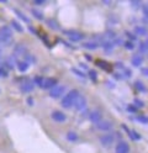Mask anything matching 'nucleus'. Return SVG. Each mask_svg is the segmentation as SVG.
<instances>
[{
	"instance_id": "1",
	"label": "nucleus",
	"mask_w": 148,
	"mask_h": 153,
	"mask_svg": "<svg viewBox=\"0 0 148 153\" xmlns=\"http://www.w3.org/2000/svg\"><path fill=\"white\" fill-rule=\"evenodd\" d=\"M78 95H79V91L77 89H73L71 91H68L65 95H64V98L62 99L61 104H62V106L64 109H71L73 105H74V101L75 99L78 98Z\"/></svg>"
},
{
	"instance_id": "2",
	"label": "nucleus",
	"mask_w": 148,
	"mask_h": 153,
	"mask_svg": "<svg viewBox=\"0 0 148 153\" xmlns=\"http://www.w3.org/2000/svg\"><path fill=\"white\" fill-rule=\"evenodd\" d=\"M63 35H65L69 41H73V42H78V41H82L84 38V33L80 31H77L74 28H71V30H63L62 31Z\"/></svg>"
},
{
	"instance_id": "3",
	"label": "nucleus",
	"mask_w": 148,
	"mask_h": 153,
	"mask_svg": "<svg viewBox=\"0 0 148 153\" xmlns=\"http://www.w3.org/2000/svg\"><path fill=\"white\" fill-rule=\"evenodd\" d=\"M13 38V30L7 26H3L0 28V42H3L5 45L11 42Z\"/></svg>"
},
{
	"instance_id": "4",
	"label": "nucleus",
	"mask_w": 148,
	"mask_h": 153,
	"mask_svg": "<svg viewBox=\"0 0 148 153\" xmlns=\"http://www.w3.org/2000/svg\"><path fill=\"white\" fill-rule=\"evenodd\" d=\"M65 91V87L64 85H56L54 88H52L51 90H49V97L53 98V99H58V98H61L62 95L64 94Z\"/></svg>"
},
{
	"instance_id": "5",
	"label": "nucleus",
	"mask_w": 148,
	"mask_h": 153,
	"mask_svg": "<svg viewBox=\"0 0 148 153\" xmlns=\"http://www.w3.org/2000/svg\"><path fill=\"white\" fill-rule=\"evenodd\" d=\"M74 108L78 111H82L86 108V98L84 97V95H80V94L78 95V98L74 101Z\"/></svg>"
},
{
	"instance_id": "6",
	"label": "nucleus",
	"mask_w": 148,
	"mask_h": 153,
	"mask_svg": "<svg viewBox=\"0 0 148 153\" xmlns=\"http://www.w3.org/2000/svg\"><path fill=\"white\" fill-rule=\"evenodd\" d=\"M56 85H57V79H54V78H43L42 84H41L39 88H42L45 90H51L52 88L56 87Z\"/></svg>"
},
{
	"instance_id": "7",
	"label": "nucleus",
	"mask_w": 148,
	"mask_h": 153,
	"mask_svg": "<svg viewBox=\"0 0 148 153\" xmlns=\"http://www.w3.org/2000/svg\"><path fill=\"white\" fill-rule=\"evenodd\" d=\"M89 120H90L93 123H95V125H97V123L103 120V114H101V111H100V110H94V111H91L90 114H89Z\"/></svg>"
},
{
	"instance_id": "8",
	"label": "nucleus",
	"mask_w": 148,
	"mask_h": 153,
	"mask_svg": "<svg viewBox=\"0 0 148 153\" xmlns=\"http://www.w3.org/2000/svg\"><path fill=\"white\" fill-rule=\"evenodd\" d=\"M51 117L56 122H64L67 120V115L64 112H62V111H59V110H54L51 114Z\"/></svg>"
},
{
	"instance_id": "9",
	"label": "nucleus",
	"mask_w": 148,
	"mask_h": 153,
	"mask_svg": "<svg viewBox=\"0 0 148 153\" xmlns=\"http://www.w3.org/2000/svg\"><path fill=\"white\" fill-rule=\"evenodd\" d=\"M33 89H35V83L31 79H26L21 84V91H24V93H31Z\"/></svg>"
},
{
	"instance_id": "10",
	"label": "nucleus",
	"mask_w": 148,
	"mask_h": 153,
	"mask_svg": "<svg viewBox=\"0 0 148 153\" xmlns=\"http://www.w3.org/2000/svg\"><path fill=\"white\" fill-rule=\"evenodd\" d=\"M114 140H115L114 135H104V136L100 137V143L104 147H109L114 143Z\"/></svg>"
},
{
	"instance_id": "11",
	"label": "nucleus",
	"mask_w": 148,
	"mask_h": 153,
	"mask_svg": "<svg viewBox=\"0 0 148 153\" xmlns=\"http://www.w3.org/2000/svg\"><path fill=\"white\" fill-rule=\"evenodd\" d=\"M115 152L116 153H128L130 152V146H128V143H126V142H120L115 147Z\"/></svg>"
},
{
	"instance_id": "12",
	"label": "nucleus",
	"mask_w": 148,
	"mask_h": 153,
	"mask_svg": "<svg viewBox=\"0 0 148 153\" xmlns=\"http://www.w3.org/2000/svg\"><path fill=\"white\" fill-rule=\"evenodd\" d=\"M111 127H112V123H111L110 121H106V120H104V121L101 120V121L96 125V128L100 130V131H109Z\"/></svg>"
},
{
	"instance_id": "13",
	"label": "nucleus",
	"mask_w": 148,
	"mask_h": 153,
	"mask_svg": "<svg viewBox=\"0 0 148 153\" xmlns=\"http://www.w3.org/2000/svg\"><path fill=\"white\" fill-rule=\"evenodd\" d=\"M14 53H15V56H25L26 54V47L24 45H20V43L16 45Z\"/></svg>"
},
{
	"instance_id": "14",
	"label": "nucleus",
	"mask_w": 148,
	"mask_h": 153,
	"mask_svg": "<svg viewBox=\"0 0 148 153\" xmlns=\"http://www.w3.org/2000/svg\"><path fill=\"white\" fill-rule=\"evenodd\" d=\"M135 32L137 36H148V28H146L144 26H136Z\"/></svg>"
},
{
	"instance_id": "15",
	"label": "nucleus",
	"mask_w": 148,
	"mask_h": 153,
	"mask_svg": "<svg viewBox=\"0 0 148 153\" xmlns=\"http://www.w3.org/2000/svg\"><path fill=\"white\" fill-rule=\"evenodd\" d=\"M99 47V43L97 42H94V41H90V42H84L83 43V48H86V50H90V51H95Z\"/></svg>"
},
{
	"instance_id": "16",
	"label": "nucleus",
	"mask_w": 148,
	"mask_h": 153,
	"mask_svg": "<svg viewBox=\"0 0 148 153\" xmlns=\"http://www.w3.org/2000/svg\"><path fill=\"white\" fill-rule=\"evenodd\" d=\"M46 24L49 28H52V30H59V24L54 20V19H47Z\"/></svg>"
},
{
	"instance_id": "17",
	"label": "nucleus",
	"mask_w": 148,
	"mask_h": 153,
	"mask_svg": "<svg viewBox=\"0 0 148 153\" xmlns=\"http://www.w3.org/2000/svg\"><path fill=\"white\" fill-rule=\"evenodd\" d=\"M16 67H17V69L20 71V72H26L27 69H28V63H26L25 61H19V62H16Z\"/></svg>"
},
{
	"instance_id": "18",
	"label": "nucleus",
	"mask_w": 148,
	"mask_h": 153,
	"mask_svg": "<svg viewBox=\"0 0 148 153\" xmlns=\"http://www.w3.org/2000/svg\"><path fill=\"white\" fill-rule=\"evenodd\" d=\"M14 13H15V15H16L19 19H21L22 21H25V24H30V19H28L25 14H22L20 10H17V9H14Z\"/></svg>"
},
{
	"instance_id": "19",
	"label": "nucleus",
	"mask_w": 148,
	"mask_h": 153,
	"mask_svg": "<svg viewBox=\"0 0 148 153\" xmlns=\"http://www.w3.org/2000/svg\"><path fill=\"white\" fill-rule=\"evenodd\" d=\"M131 62H132V64L135 67H140L142 64V62H143V57H141V56H133Z\"/></svg>"
},
{
	"instance_id": "20",
	"label": "nucleus",
	"mask_w": 148,
	"mask_h": 153,
	"mask_svg": "<svg viewBox=\"0 0 148 153\" xmlns=\"http://www.w3.org/2000/svg\"><path fill=\"white\" fill-rule=\"evenodd\" d=\"M135 87L137 88V90H138V91H141V93H147L146 85H144L141 80H136V82H135Z\"/></svg>"
},
{
	"instance_id": "21",
	"label": "nucleus",
	"mask_w": 148,
	"mask_h": 153,
	"mask_svg": "<svg viewBox=\"0 0 148 153\" xmlns=\"http://www.w3.org/2000/svg\"><path fill=\"white\" fill-rule=\"evenodd\" d=\"M67 140L69 141V142H75V141H78V135L74 132V131H69V132H67Z\"/></svg>"
},
{
	"instance_id": "22",
	"label": "nucleus",
	"mask_w": 148,
	"mask_h": 153,
	"mask_svg": "<svg viewBox=\"0 0 148 153\" xmlns=\"http://www.w3.org/2000/svg\"><path fill=\"white\" fill-rule=\"evenodd\" d=\"M128 136H130V138L133 140V141H140V140H141V135H140L138 132H136L135 130H132V131L128 132Z\"/></svg>"
},
{
	"instance_id": "23",
	"label": "nucleus",
	"mask_w": 148,
	"mask_h": 153,
	"mask_svg": "<svg viewBox=\"0 0 148 153\" xmlns=\"http://www.w3.org/2000/svg\"><path fill=\"white\" fill-rule=\"evenodd\" d=\"M15 58H14V57H9V58L5 61V65L6 67H9V69H13L14 68V67H15Z\"/></svg>"
},
{
	"instance_id": "24",
	"label": "nucleus",
	"mask_w": 148,
	"mask_h": 153,
	"mask_svg": "<svg viewBox=\"0 0 148 153\" xmlns=\"http://www.w3.org/2000/svg\"><path fill=\"white\" fill-rule=\"evenodd\" d=\"M96 64H97V65H100L103 69H105V71H107V72H110L111 65L109 64V63H106V62H104V61H97V62H96Z\"/></svg>"
},
{
	"instance_id": "25",
	"label": "nucleus",
	"mask_w": 148,
	"mask_h": 153,
	"mask_svg": "<svg viewBox=\"0 0 148 153\" xmlns=\"http://www.w3.org/2000/svg\"><path fill=\"white\" fill-rule=\"evenodd\" d=\"M31 13H32V15H33L36 19H38V20H43V14L39 11V10H37V9H32Z\"/></svg>"
},
{
	"instance_id": "26",
	"label": "nucleus",
	"mask_w": 148,
	"mask_h": 153,
	"mask_svg": "<svg viewBox=\"0 0 148 153\" xmlns=\"http://www.w3.org/2000/svg\"><path fill=\"white\" fill-rule=\"evenodd\" d=\"M11 26L15 28V31H17V32H22V31H24L22 26L20 25L17 21H15V20H13V21H11Z\"/></svg>"
},
{
	"instance_id": "27",
	"label": "nucleus",
	"mask_w": 148,
	"mask_h": 153,
	"mask_svg": "<svg viewBox=\"0 0 148 153\" xmlns=\"http://www.w3.org/2000/svg\"><path fill=\"white\" fill-rule=\"evenodd\" d=\"M71 72H72V73H74L75 75H78L79 78H85V74H84L83 72H80L78 68H71Z\"/></svg>"
},
{
	"instance_id": "28",
	"label": "nucleus",
	"mask_w": 148,
	"mask_h": 153,
	"mask_svg": "<svg viewBox=\"0 0 148 153\" xmlns=\"http://www.w3.org/2000/svg\"><path fill=\"white\" fill-rule=\"evenodd\" d=\"M89 76H90V79H91L93 82H96V80H97V73H96L94 69L89 71Z\"/></svg>"
},
{
	"instance_id": "29",
	"label": "nucleus",
	"mask_w": 148,
	"mask_h": 153,
	"mask_svg": "<svg viewBox=\"0 0 148 153\" xmlns=\"http://www.w3.org/2000/svg\"><path fill=\"white\" fill-rule=\"evenodd\" d=\"M136 121L147 125V123H148V117H147V116H137V117H136Z\"/></svg>"
},
{
	"instance_id": "30",
	"label": "nucleus",
	"mask_w": 148,
	"mask_h": 153,
	"mask_svg": "<svg viewBox=\"0 0 148 153\" xmlns=\"http://www.w3.org/2000/svg\"><path fill=\"white\" fill-rule=\"evenodd\" d=\"M133 105H135V106H136L137 109H140V108H143V106H144V102H143V101H141L140 99H135Z\"/></svg>"
},
{
	"instance_id": "31",
	"label": "nucleus",
	"mask_w": 148,
	"mask_h": 153,
	"mask_svg": "<svg viewBox=\"0 0 148 153\" xmlns=\"http://www.w3.org/2000/svg\"><path fill=\"white\" fill-rule=\"evenodd\" d=\"M123 46L126 47V48H127L128 51H132V50L135 48V45H133V42H130V41H128V42H123Z\"/></svg>"
},
{
	"instance_id": "32",
	"label": "nucleus",
	"mask_w": 148,
	"mask_h": 153,
	"mask_svg": "<svg viewBox=\"0 0 148 153\" xmlns=\"http://www.w3.org/2000/svg\"><path fill=\"white\" fill-rule=\"evenodd\" d=\"M140 52L143 53V54L148 52V48H147V46L144 45V42H141V43H140Z\"/></svg>"
},
{
	"instance_id": "33",
	"label": "nucleus",
	"mask_w": 148,
	"mask_h": 153,
	"mask_svg": "<svg viewBox=\"0 0 148 153\" xmlns=\"http://www.w3.org/2000/svg\"><path fill=\"white\" fill-rule=\"evenodd\" d=\"M42 80H43V78H42V76H36V78L33 79V83H35V85L37 84L38 87H41V84H42Z\"/></svg>"
},
{
	"instance_id": "34",
	"label": "nucleus",
	"mask_w": 148,
	"mask_h": 153,
	"mask_svg": "<svg viewBox=\"0 0 148 153\" xmlns=\"http://www.w3.org/2000/svg\"><path fill=\"white\" fill-rule=\"evenodd\" d=\"M127 110L130 111V112H133V114H135V112H137V110H138V109L133 104H130V105H127Z\"/></svg>"
},
{
	"instance_id": "35",
	"label": "nucleus",
	"mask_w": 148,
	"mask_h": 153,
	"mask_svg": "<svg viewBox=\"0 0 148 153\" xmlns=\"http://www.w3.org/2000/svg\"><path fill=\"white\" fill-rule=\"evenodd\" d=\"M131 6L135 9V10H138L141 7V3L140 1H131Z\"/></svg>"
},
{
	"instance_id": "36",
	"label": "nucleus",
	"mask_w": 148,
	"mask_h": 153,
	"mask_svg": "<svg viewBox=\"0 0 148 153\" xmlns=\"http://www.w3.org/2000/svg\"><path fill=\"white\" fill-rule=\"evenodd\" d=\"M126 36H127L128 38H130V42H133V41H136V40H137L136 36H135V35H132L131 32H126Z\"/></svg>"
},
{
	"instance_id": "37",
	"label": "nucleus",
	"mask_w": 148,
	"mask_h": 153,
	"mask_svg": "<svg viewBox=\"0 0 148 153\" xmlns=\"http://www.w3.org/2000/svg\"><path fill=\"white\" fill-rule=\"evenodd\" d=\"M142 11H143V16H147L148 17V5H143Z\"/></svg>"
},
{
	"instance_id": "38",
	"label": "nucleus",
	"mask_w": 148,
	"mask_h": 153,
	"mask_svg": "<svg viewBox=\"0 0 148 153\" xmlns=\"http://www.w3.org/2000/svg\"><path fill=\"white\" fill-rule=\"evenodd\" d=\"M141 73L146 76H148V67H143V68H141Z\"/></svg>"
},
{
	"instance_id": "39",
	"label": "nucleus",
	"mask_w": 148,
	"mask_h": 153,
	"mask_svg": "<svg viewBox=\"0 0 148 153\" xmlns=\"http://www.w3.org/2000/svg\"><path fill=\"white\" fill-rule=\"evenodd\" d=\"M35 5H45L46 1H39V0H36V1H33Z\"/></svg>"
},
{
	"instance_id": "40",
	"label": "nucleus",
	"mask_w": 148,
	"mask_h": 153,
	"mask_svg": "<svg viewBox=\"0 0 148 153\" xmlns=\"http://www.w3.org/2000/svg\"><path fill=\"white\" fill-rule=\"evenodd\" d=\"M142 22L146 24V25H148V17H147V16H143V17H142Z\"/></svg>"
},
{
	"instance_id": "41",
	"label": "nucleus",
	"mask_w": 148,
	"mask_h": 153,
	"mask_svg": "<svg viewBox=\"0 0 148 153\" xmlns=\"http://www.w3.org/2000/svg\"><path fill=\"white\" fill-rule=\"evenodd\" d=\"M80 67H82V69H88V65H86V64L80 63Z\"/></svg>"
},
{
	"instance_id": "42",
	"label": "nucleus",
	"mask_w": 148,
	"mask_h": 153,
	"mask_svg": "<svg viewBox=\"0 0 148 153\" xmlns=\"http://www.w3.org/2000/svg\"><path fill=\"white\" fill-rule=\"evenodd\" d=\"M27 102H28L30 105H32V104H33V101H32V99H31V98H28V99H27Z\"/></svg>"
},
{
	"instance_id": "43",
	"label": "nucleus",
	"mask_w": 148,
	"mask_h": 153,
	"mask_svg": "<svg viewBox=\"0 0 148 153\" xmlns=\"http://www.w3.org/2000/svg\"><path fill=\"white\" fill-rule=\"evenodd\" d=\"M85 57H86V59H88V61H91V57H90V56H85Z\"/></svg>"
},
{
	"instance_id": "44",
	"label": "nucleus",
	"mask_w": 148,
	"mask_h": 153,
	"mask_svg": "<svg viewBox=\"0 0 148 153\" xmlns=\"http://www.w3.org/2000/svg\"><path fill=\"white\" fill-rule=\"evenodd\" d=\"M144 45H146V46H147V48H148V38H147V40H146V41H144Z\"/></svg>"
},
{
	"instance_id": "45",
	"label": "nucleus",
	"mask_w": 148,
	"mask_h": 153,
	"mask_svg": "<svg viewBox=\"0 0 148 153\" xmlns=\"http://www.w3.org/2000/svg\"><path fill=\"white\" fill-rule=\"evenodd\" d=\"M147 5H148V4H147Z\"/></svg>"
}]
</instances>
